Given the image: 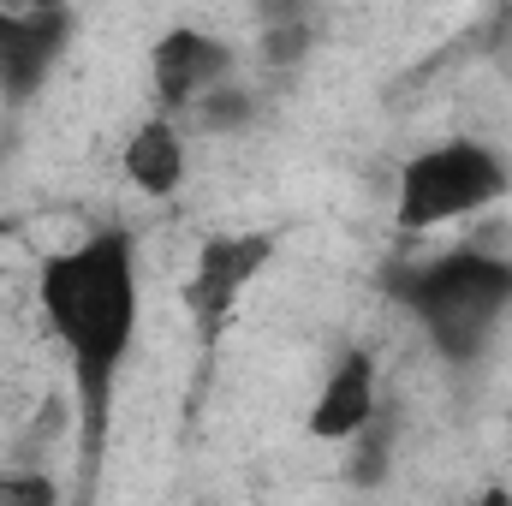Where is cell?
Returning <instances> with one entry per match:
<instances>
[{"instance_id":"obj_1","label":"cell","mask_w":512,"mask_h":506,"mask_svg":"<svg viewBox=\"0 0 512 506\" xmlns=\"http://www.w3.org/2000/svg\"><path fill=\"white\" fill-rule=\"evenodd\" d=\"M36 304L54 328V340L72 358V393L84 423V459L96 465L114 423V387L137 346L143 316V280H137V245L126 227H102L84 245L48 256L36 274Z\"/></svg>"},{"instance_id":"obj_2","label":"cell","mask_w":512,"mask_h":506,"mask_svg":"<svg viewBox=\"0 0 512 506\" xmlns=\"http://www.w3.org/2000/svg\"><path fill=\"white\" fill-rule=\"evenodd\" d=\"M393 298L417 316V328L447 364H477L512 310V256L459 245L435 262H399Z\"/></svg>"},{"instance_id":"obj_3","label":"cell","mask_w":512,"mask_h":506,"mask_svg":"<svg viewBox=\"0 0 512 506\" xmlns=\"http://www.w3.org/2000/svg\"><path fill=\"white\" fill-rule=\"evenodd\" d=\"M507 191H512V167L501 149H489L477 137H447V143H429L423 155H411L399 167L393 221L405 233H429V227L495 209Z\"/></svg>"},{"instance_id":"obj_4","label":"cell","mask_w":512,"mask_h":506,"mask_svg":"<svg viewBox=\"0 0 512 506\" xmlns=\"http://www.w3.org/2000/svg\"><path fill=\"white\" fill-rule=\"evenodd\" d=\"M268 256H274L268 233H209V245L197 251V268L185 280V310L197 316L203 334L227 328L233 304L245 298V286L268 268Z\"/></svg>"},{"instance_id":"obj_5","label":"cell","mask_w":512,"mask_h":506,"mask_svg":"<svg viewBox=\"0 0 512 506\" xmlns=\"http://www.w3.org/2000/svg\"><path fill=\"white\" fill-rule=\"evenodd\" d=\"M72 30L78 18L66 0L36 12H0V102H30L48 84L54 60L66 54Z\"/></svg>"},{"instance_id":"obj_6","label":"cell","mask_w":512,"mask_h":506,"mask_svg":"<svg viewBox=\"0 0 512 506\" xmlns=\"http://www.w3.org/2000/svg\"><path fill=\"white\" fill-rule=\"evenodd\" d=\"M149 78H155V96L167 114H191L209 90H221L233 78V48L215 30L173 24L149 54Z\"/></svg>"},{"instance_id":"obj_7","label":"cell","mask_w":512,"mask_h":506,"mask_svg":"<svg viewBox=\"0 0 512 506\" xmlns=\"http://www.w3.org/2000/svg\"><path fill=\"white\" fill-rule=\"evenodd\" d=\"M376 411H382V399H376V358L370 352H346L328 370L316 405H310V435L316 441H352Z\"/></svg>"},{"instance_id":"obj_8","label":"cell","mask_w":512,"mask_h":506,"mask_svg":"<svg viewBox=\"0 0 512 506\" xmlns=\"http://www.w3.org/2000/svg\"><path fill=\"white\" fill-rule=\"evenodd\" d=\"M126 179L143 197H173L185 185V137L173 131V120H143L126 137Z\"/></svg>"},{"instance_id":"obj_9","label":"cell","mask_w":512,"mask_h":506,"mask_svg":"<svg viewBox=\"0 0 512 506\" xmlns=\"http://www.w3.org/2000/svg\"><path fill=\"white\" fill-rule=\"evenodd\" d=\"M310 48H316V24H310V18H280V24H262V36H256V54H262V66H274V72L304 66Z\"/></svg>"},{"instance_id":"obj_10","label":"cell","mask_w":512,"mask_h":506,"mask_svg":"<svg viewBox=\"0 0 512 506\" xmlns=\"http://www.w3.org/2000/svg\"><path fill=\"white\" fill-rule=\"evenodd\" d=\"M191 120L203 131H215V137H227V131H245L256 120V102H251V90H239V84L227 78L221 90H209V96L191 108Z\"/></svg>"},{"instance_id":"obj_11","label":"cell","mask_w":512,"mask_h":506,"mask_svg":"<svg viewBox=\"0 0 512 506\" xmlns=\"http://www.w3.org/2000/svg\"><path fill=\"white\" fill-rule=\"evenodd\" d=\"M60 483L42 471H0V506H54Z\"/></svg>"},{"instance_id":"obj_12","label":"cell","mask_w":512,"mask_h":506,"mask_svg":"<svg viewBox=\"0 0 512 506\" xmlns=\"http://www.w3.org/2000/svg\"><path fill=\"white\" fill-rule=\"evenodd\" d=\"M316 0H256V18L262 24H280V18H310Z\"/></svg>"},{"instance_id":"obj_13","label":"cell","mask_w":512,"mask_h":506,"mask_svg":"<svg viewBox=\"0 0 512 506\" xmlns=\"http://www.w3.org/2000/svg\"><path fill=\"white\" fill-rule=\"evenodd\" d=\"M36 6H60V0H0V12H36Z\"/></svg>"}]
</instances>
